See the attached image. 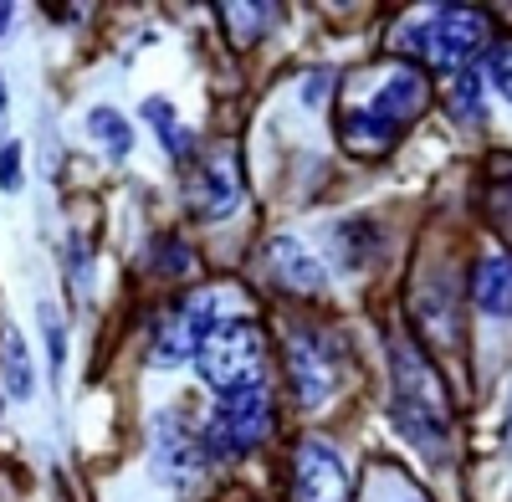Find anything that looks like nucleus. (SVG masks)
<instances>
[{
  "label": "nucleus",
  "instance_id": "19",
  "mask_svg": "<svg viewBox=\"0 0 512 502\" xmlns=\"http://www.w3.org/2000/svg\"><path fill=\"white\" fill-rule=\"evenodd\" d=\"M144 118H149L154 129H159V139H164L169 149H175V154H185V144H190V139H185V129H180L175 108H169L164 98H149V103H144Z\"/></svg>",
  "mask_w": 512,
  "mask_h": 502
},
{
  "label": "nucleus",
  "instance_id": "24",
  "mask_svg": "<svg viewBox=\"0 0 512 502\" xmlns=\"http://www.w3.org/2000/svg\"><path fill=\"white\" fill-rule=\"evenodd\" d=\"M6 26H11V6H0V36H6Z\"/></svg>",
  "mask_w": 512,
  "mask_h": 502
},
{
  "label": "nucleus",
  "instance_id": "21",
  "mask_svg": "<svg viewBox=\"0 0 512 502\" xmlns=\"http://www.w3.org/2000/svg\"><path fill=\"white\" fill-rule=\"evenodd\" d=\"M41 328H47V359H52V374H62V364H67V333H62V323H57V313L41 303Z\"/></svg>",
  "mask_w": 512,
  "mask_h": 502
},
{
  "label": "nucleus",
  "instance_id": "18",
  "mask_svg": "<svg viewBox=\"0 0 512 502\" xmlns=\"http://www.w3.org/2000/svg\"><path fill=\"white\" fill-rule=\"evenodd\" d=\"M451 113H456L461 123H477V118H482V72H477V67H461V72H456Z\"/></svg>",
  "mask_w": 512,
  "mask_h": 502
},
{
  "label": "nucleus",
  "instance_id": "12",
  "mask_svg": "<svg viewBox=\"0 0 512 502\" xmlns=\"http://www.w3.org/2000/svg\"><path fill=\"white\" fill-rule=\"evenodd\" d=\"M472 303L487 318H512V257H482L472 272Z\"/></svg>",
  "mask_w": 512,
  "mask_h": 502
},
{
  "label": "nucleus",
  "instance_id": "4",
  "mask_svg": "<svg viewBox=\"0 0 512 502\" xmlns=\"http://www.w3.org/2000/svg\"><path fill=\"white\" fill-rule=\"evenodd\" d=\"M210 333H216V292H195V298H185L175 313L159 323V333H154V364L175 369V364L200 359Z\"/></svg>",
  "mask_w": 512,
  "mask_h": 502
},
{
  "label": "nucleus",
  "instance_id": "3",
  "mask_svg": "<svg viewBox=\"0 0 512 502\" xmlns=\"http://www.w3.org/2000/svg\"><path fill=\"white\" fill-rule=\"evenodd\" d=\"M482 41H487V11H477V6H441L431 16V26L420 31L425 57L446 72L472 67V52H482Z\"/></svg>",
  "mask_w": 512,
  "mask_h": 502
},
{
  "label": "nucleus",
  "instance_id": "9",
  "mask_svg": "<svg viewBox=\"0 0 512 502\" xmlns=\"http://www.w3.org/2000/svg\"><path fill=\"white\" fill-rule=\"evenodd\" d=\"M390 369H395V405H415V410H436V415H446L441 380H436V369L425 364L420 349H410V344H390Z\"/></svg>",
  "mask_w": 512,
  "mask_h": 502
},
{
  "label": "nucleus",
  "instance_id": "6",
  "mask_svg": "<svg viewBox=\"0 0 512 502\" xmlns=\"http://www.w3.org/2000/svg\"><path fill=\"white\" fill-rule=\"evenodd\" d=\"M205 472V441L190 431L180 415H159L154 421V477L169 487H190Z\"/></svg>",
  "mask_w": 512,
  "mask_h": 502
},
{
  "label": "nucleus",
  "instance_id": "15",
  "mask_svg": "<svg viewBox=\"0 0 512 502\" xmlns=\"http://www.w3.org/2000/svg\"><path fill=\"white\" fill-rule=\"evenodd\" d=\"M395 134H400V129L379 123L369 108H359V113H349V118H344V144H349L354 154H384V149L395 144Z\"/></svg>",
  "mask_w": 512,
  "mask_h": 502
},
{
  "label": "nucleus",
  "instance_id": "16",
  "mask_svg": "<svg viewBox=\"0 0 512 502\" xmlns=\"http://www.w3.org/2000/svg\"><path fill=\"white\" fill-rule=\"evenodd\" d=\"M221 16H226V31H231V41H236V47H251V41H256V36H262V31L272 26L277 6H236V0H226V6H221Z\"/></svg>",
  "mask_w": 512,
  "mask_h": 502
},
{
  "label": "nucleus",
  "instance_id": "25",
  "mask_svg": "<svg viewBox=\"0 0 512 502\" xmlns=\"http://www.w3.org/2000/svg\"><path fill=\"white\" fill-rule=\"evenodd\" d=\"M0 113H6V77H0Z\"/></svg>",
  "mask_w": 512,
  "mask_h": 502
},
{
  "label": "nucleus",
  "instance_id": "10",
  "mask_svg": "<svg viewBox=\"0 0 512 502\" xmlns=\"http://www.w3.org/2000/svg\"><path fill=\"white\" fill-rule=\"evenodd\" d=\"M425 98H431V82H425L420 67H395L390 77H384V88L374 93L369 113L379 123H390V129H405V123L425 108Z\"/></svg>",
  "mask_w": 512,
  "mask_h": 502
},
{
  "label": "nucleus",
  "instance_id": "17",
  "mask_svg": "<svg viewBox=\"0 0 512 502\" xmlns=\"http://www.w3.org/2000/svg\"><path fill=\"white\" fill-rule=\"evenodd\" d=\"M88 129L103 139V149H108L113 159H123L128 149H134V129L123 123V113H118V108H93V113H88Z\"/></svg>",
  "mask_w": 512,
  "mask_h": 502
},
{
  "label": "nucleus",
  "instance_id": "2",
  "mask_svg": "<svg viewBox=\"0 0 512 502\" xmlns=\"http://www.w3.org/2000/svg\"><path fill=\"white\" fill-rule=\"evenodd\" d=\"M195 364H200V380L216 390V395H226V390L256 380V369H262V328H251V323H226V328H216V333L205 339V349H200Z\"/></svg>",
  "mask_w": 512,
  "mask_h": 502
},
{
  "label": "nucleus",
  "instance_id": "23",
  "mask_svg": "<svg viewBox=\"0 0 512 502\" xmlns=\"http://www.w3.org/2000/svg\"><path fill=\"white\" fill-rule=\"evenodd\" d=\"M502 446L512 456V385H507V415H502Z\"/></svg>",
  "mask_w": 512,
  "mask_h": 502
},
{
  "label": "nucleus",
  "instance_id": "13",
  "mask_svg": "<svg viewBox=\"0 0 512 502\" xmlns=\"http://www.w3.org/2000/svg\"><path fill=\"white\" fill-rule=\"evenodd\" d=\"M395 426H400V436L415 446V451H425L431 462H441V456L451 451V421L446 415H436V410H415V405H395Z\"/></svg>",
  "mask_w": 512,
  "mask_h": 502
},
{
  "label": "nucleus",
  "instance_id": "20",
  "mask_svg": "<svg viewBox=\"0 0 512 502\" xmlns=\"http://www.w3.org/2000/svg\"><path fill=\"white\" fill-rule=\"evenodd\" d=\"M487 77H492V88L512 103V36L497 41V47L487 52Z\"/></svg>",
  "mask_w": 512,
  "mask_h": 502
},
{
  "label": "nucleus",
  "instance_id": "22",
  "mask_svg": "<svg viewBox=\"0 0 512 502\" xmlns=\"http://www.w3.org/2000/svg\"><path fill=\"white\" fill-rule=\"evenodd\" d=\"M0 190H21V144H0Z\"/></svg>",
  "mask_w": 512,
  "mask_h": 502
},
{
  "label": "nucleus",
  "instance_id": "1",
  "mask_svg": "<svg viewBox=\"0 0 512 502\" xmlns=\"http://www.w3.org/2000/svg\"><path fill=\"white\" fill-rule=\"evenodd\" d=\"M267 431H272V395H267L262 380H246V385H236L216 400L205 441L216 451H251V446L267 441Z\"/></svg>",
  "mask_w": 512,
  "mask_h": 502
},
{
  "label": "nucleus",
  "instance_id": "11",
  "mask_svg": "<svg viewBox=\"0 0 512 502\" xmlns=\"http://www.w3.org/2000/svg\"><path fill=\"white\" fill-rule=\"evenodd\" d=\"M267 257H272V267H277V277L292 287V292H318L323 282H328V267L313 257V251L297 241V236H272V246H267Z\"/></svg>",
  "mask_w": 512,
  "mask_h": 502
},
{
  "label": "nucleus",
  "instance_id": "14",
  "mask_svg": "<svg viewBox=\"0 0 512 502\" xmlns=\"http://www.w3.org/2000/svg\"><path fill=\"white\" fill-rule=\"evenodd\" d=\"M0 369H6V390H11V400H31V395H36V369H31L26 339H21L16 328H6V349H0Z\"/></svg>",
  "mask_w": 512,
  "mask_h": 502
},
{
  "label": "nucleus",
  "instance_id": "7",
  "mask_svg": "<svg viewBox=\"0 0 512 502\" xmlns=\"http://www.w3.org/2000/svg\"><path fill=\"white\" fill-rule=\"evenodd\" d=\"M236 205H241V159H236V144H216L195 175V216L221 221Z\"/></svg>",
  "mask_w": 512,
  "mask_h": 502
},
{
  "label": "nucleus",
  "instance_id": "5",
  "mask_svg": "<svg viewBox=\"0 0 512 502\" xmlns=\"http://www.w3.org/2000/svg\"><path fill=\"white\" fill-rule=\"evenodd\" d=\"M354 477L344 467L338 446L328 441H303L297 446V462H292V502H349Z\"/></svg>",
  "mask_w": 512,
  "mask_h": 502
},
{
  "label": "nucleus",
  "instance_id": "8",
  "mask_svg": "<svg viewBox=\"0 0 512 502\" xmlns=\"http://www.w3.org/2000/svg\"><path fill=\"white\" fill-rule=\"evenodd\" d=\"M287 380L297 390V405L318 410L333 395V354L318 333H292V349H287Z\"/></svg>",
  "mask_w": 512,
  "mask_h": 502
}]
</instances>
